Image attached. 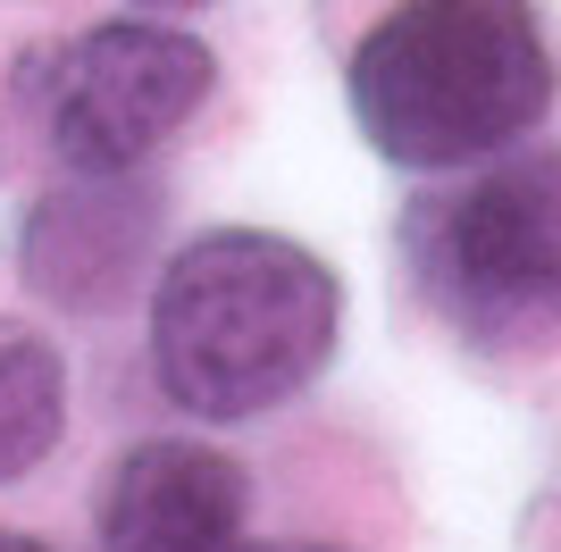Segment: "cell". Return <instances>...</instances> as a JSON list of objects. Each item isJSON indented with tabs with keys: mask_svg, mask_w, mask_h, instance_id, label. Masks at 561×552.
Returning a JSON list of instances; mask_svg holds the SVG:
<instances>
[{
	"mask_svg": "<svg viewBox=\"0 0 561 552\" xmlns=\"http://www.w3.org/2000/svg\"><path fill=\"white\" fill-rule=\"evenodd\" d=\"M344 285L294 234L210 227L168 260L151 301V368L193 418H260L328 368Z\"/></svg>",
	"mask_w": 561,
	"mask_h": 552,
	"instance_id": "1",
	"label": "cell"
},
{
	"mask_svg": "<svg viewBox=\"0 0 561 552\" xmlns=\"http://www.w3.org/2000/svg\"><path fill=\"white\" fill-rule=\"evenodd\" d=\"M553 101L528 0H402L352 50V117L377 160L461 168L519 142Z\"/></svg>",
	"mask_w": 561,
	"mask_h": 552,
	"instance_id": "2",
	"label": "cell"
},
{
	"mask_svg": "<svg viewBox=\"0 0 561 552\" xmlns=\"http://www.w3.org/2000/svg\"><path fill=\"white\" fill-rule=\"evenodd\" d=\"M411 276L461 344H545L561 326V151L486 168L461 193L420 202Z\"/></svg>",
	"mask_w": 561,
	"mask_h": 552,
	"instance_id": "3",
	"label": "cell"
},
{
	"mask_svg": "<svg viewBox=\"0 0 561 552\" xmlns=\"http://www.w3.org/2000/svg\"><path fill=\"white\" fill-rule=\"evenodd\" d=\"M210 92V50L160 18L101 25L59 59L50 84V151L76 176H126L151 160Z\"/></svg>",
	"mask_w": 561,
	"mask_h": 552,
	"instance_id": "4",
	"label": "cell"
},
{
	"mask_svg": "<svg viewBox=\"0 0 561 552\" xmlns=\"http://www.w3.org/2000/svg\"><path fill=\"white\" fill-rule=\"evenodd\" d=\"M101 552H252L243 469L210 444H135L101 485Z\"/></svg>",
	"mask_w": 561,
	"mask_h": 552,
	"instance_id": "5",
	"label": "cell"
},
{
	"mask_svg": "<svg viewBox=\"0 0 561 552\" xmlns=\"http://www.w3.org/2000/svg\"><path fill=\"white\" fill-rule=\"evenodd\" d=\"M160 234V193L135 176H84L59 184L25 218V285L59 310H110L135 285L142 252Z\"/></svg>",
	"mask_w": 561,
	"mask_h": 552,
	"instance_id": "6",
	"label": "cell"
},
{
	"mask_svg": "<svg viewBox=\"0 0 561 552\" xmlns=\"http://www.w3.org/2000/svg\"><path fill=\"white\" fill-rule=\"evenodd\" d=\"M59 427H68V360H59V344L0 319V485L43 469Z\"/></svg>",
	"mask_w": 561,
	"mask_h": 552,
	"instance_id": "7",
	"label": "cell"
},
{
	"mask_svg": "<svg viewBox=\"0 0 561 552\" xmlns=\"http://www.w3.org/2000/svg\"><path fill=\"white\" fill-rule=\"evenodd\" d=\"M252 552H335V544H252Z\"/></svg>",
	"mask_w": 561,
	"mask_h": 552,
	"instance_id": "8",
	"label": "cell"
},
{
	"mask_svg": "<svg viewBox=\"0 0 561 552\" xmlns=\"http://www.w3.org/2000/svg\"><path fill=\"white\" fill-rule=\"evenodd\" d=\"M0 552H43V544H34V536H0Z\"/></svg>",
	"mask_w": 561,
	"mask_h": 552,
	"instance_id": "9",
	"label": "cell"
},
{
	"mask_svg": "<svg viewBox=\"0 0 561 552\" xmlns=\"http://www.w3.org/2000/svg\"><path fill=\"white\" fill-rule=\"evenodd\" d=\"M135 9H202V0H135Z\"/></svg>",
	"mask_w": 561,
	"mask_h": 552,
	"instance_id": "10",
	"label": "cell"
}]
</instances>
